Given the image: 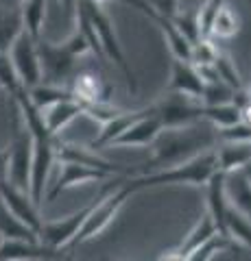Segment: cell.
Listing matches in <instances>:
<instances>
[{
  "label": "cell",
  "mask_w": 251,
  "mask_h": 261,
  "mask_svg": "<svg viewBox=\"0 0 251 261\" xmlns=\"http://www.w3.org/2000/svg\"><path fill=\"white\" fill-rule=\"evenodd\" d=\"M216 170H218L216 150L214 148H206V150L197 152L190 159L175 163V166L129 176V178H125V183L131 187L133 192L149 190V187H159V185H194V187H206V183L210 181V176H212Z\"/></svg>",
  "instance_id": "6da1fadb"
},
{
  "label": "cell",
  "mask_w": 251,
  "mask_h": 261,
  "mask_svg": "<svg viewBox=\"0 0 251 261\" xmlns=\"http://www.w3.org/2000/svg\"><path fill=\"white\" fill-rule=\"evenodd\" d=\"M212 144H214V135L199 130L197 122H194V124H188V126L162 128L151 144L153 146V159L144 168L138 170V174L175 166V163L194 157V154L201 152V150L212 148Z\"/></svg>",
  "instance_id": "7a4b0ae2"
},
{
  "label": "cell",
  "mask_w": 251,
  "mask_h": 261,
  "mask_svg": "<svg viewBox=\"0 0 251 261\" xmlns=\"http://www.w3.org/2000/svg\"><path fill=\"white\" fill-rule=\"evenodd\" d=\"M77 3H79L81 9L85 11L87 20L92 22L96 35H99V42H101V48H103L105 57L111 59L120 70H123L125 81L129 85V92L135 94L138 92V81H135L133 72H131V68H129V63L125 59L123 46H120V42H118V35H116V29H114V22H111V18L105 13L101 3H96V0H77Z\"/></svg>",
  "instance_id": "3957f363"
},
{
  "label": "cell",
  "mask_w": 251,
  "mask_h": 261,
  "mask_svg": "<svg viewBox=\"0 0 251 261\" xmlns=\"http://www.w3.org/2000/svg\"><path fill=\"white\" fill-rule=\"evenodd\" d=\"M11 111H13V137L9 142V161H7V181L13 183L20 190L29 192V181H31V159H33V135H31L29 126L24 124L22 113L18 105L11 100Z\"/></svg>",
  "instance_id": "277c9868"
},
{
  "label": "cell",
  "mask_w": 251,
  "mask_h": 261,
  "mask_svg": "<svg viewBox=\"0 0 251 261\" xmlns=\"http://www.w3.org/2000/svg\"><path fill=\"white\" fill-rule=\"evenodd\" d=\"M118 183H120V176H114L111 178V183L101 187L99 196H96L90 205L81 207L77 214H72L68 218H61V220H48V222H42V228H39V242H44L46 246L59 248V250L63 246H68V244H72L75 238H77V233L81 231V226H83L85 218L90 216V211L96 207V202H99L105 194H109Z\"/></svg>",
  "instance_id": "5b68a950"
},
{
  "label": "cell",
  "mask_w": 251,
  "mask_h": 261,
  "mask_svg": "<svg viewBox=\"0 0 251 261\" xmlns=\"http://www.w3.org/2000/svg\"><path fill=\"white\" fill-rule=\"evenodd\" d=\"M131 194H135V192L125 181H120L109 194H105L103 198L96 202V207L90 211V216L85 218L83 226H81V231L77 233V238H75L72 244H83V242L94 240L96 235H101L105 228L116 220L118 211L123 209V205L129 200V196Z\"/></svg>",
  "instance_id": "8992f818"
},
{
  "label": "cell",
  "mask_w": 251,
  "mask_h": 261,
  "mask_svg": "<svg viewBox=\"0 0 251 261\" xmlns=\"http://www.w3.org/2000/svg\"><path fill=\"white\" fill-rule=\"evenodd\" d=\"M7 53H9L13 70L24 89H31L37 83H42V65H39V55H37V39L33 35L22 31Z\"/></svg>",
  "instance_id": "52a82bcc"
},
{
  "label": "cell",
  "mask_w": 251,
  "mask_h": 261,
  "mask_svg": "<svg viewBox=\"0 0 251 261\" xmlns=\"http://www.w3.org/2000/svg\"><path fill=\"white\" fill-rule=\"evenodd\" d=\"M37 55L39 65H42V81L53 85H63L70 79L72 70H75V55L66 50V46L59 44L55 46L51 42L37 37Z\"/></svg>",
  "instance_id": "ba28073f"
},
{
  "label": "cell",
  "mask_w": 251,
  "mask_h": 261,
  "mask_svg": "<svg viewBox=\"0 0 251 261\" xmlns=\"http://www.w3.org/2000/svg\"><path fill=\"white\" fill-rule=\"evenodd\" d=\"M155 113L162 120V128L188 126L203 120L201 118V100H194V98L179 96V94H171L159 105H155Z\"/></svg>",
  "instance_id": "9c48e42d"
},
{
  "label": "cell",
  "mask_w": 251,
  "mask_h": 261,
  "mask_svg": "<svg viewBox=\"0 0 251 261\" xmlns=\"http://www.w3.org/2000/svg\"><path fill=\"white\" fill-rule=\"evenodd\" d=\"M61 163V170H59V176L57 181L53 183L51 192L46 194V202L55 200L61 192L70 190V187H77V185H87V183H103L107 178H114V174L105 172V170H96L90 166H83V163H77V161H59Z\"/></svg>",
  "instance_id": "30bf717a"
},
{
  "label": "cell",
  "mask_w": 251,
  "mask_h": 261,
  "mask_svg": "<svg viewBox=\"0 0 251 261\" xmlns=\"http://www.w3.org/2000/svg\"><path fill=\"white\" fill-rule=\"evenodd\" d=\"M0 200L7 205V209L11 211L15 218H20L24 224L31 226L39 235L42 228V216H39V207L33 202L31 194L27 190H20L13 183H9L7 178H0Z\"/></svg>",
  "instance_id": "8fae6325"
},
{
  "label": "cell",
  "mask_w": 251,
  "mask_h": 261,
  "mask_svg": "<svg viewBox=\"0 0 251 261\" xmlns=\"http://www.w3.org/2000/svg\"><path fill=\"white\" fill-rule=\"evenodd\" d=\"M55 157H57V161H77V163H83V166H90L96 170H105V172H109L114 176L129 174L127 168L103 159L94 148H90V146H77V144H66V142L55 140Z\"/></svg>",
  "instance_id": "7c38bea8"
},
{
  "label": "cell",
  "mask_w": 251,
  "mask_h": 261,
  "mask_svg": "<svg viewBox=\"0 0 251 261\" xmlns=\"http://www.w3.org/2000/svg\"><path fill=\"white\" fill-rule=\"evenodd\" d=\"M33 261V259H63L59 248L46 246L44 242L29 240H3L0 244V261Z\"/></svg>",
  "instance_id": "4fadbf2b"
},
{
  "label": "cell",
  "mask_w": 251,
  "mask_h": 261,
  "mask_svg": "<svg viewBox=\"0 0 251 261\" xmlns=\"http://www.w3.org/2000/svg\"><path fill=\"white\" fill-rule=\"evenodd\" d=\"M203 85L206 83H203V79L199 76L194 63L173 57V72H171L168 92H171V94H179V96H188V98H194V100H201Z\"/></svg>",
  "instance_id": "5bb4252c"
},
{
  "label": "cell",
  "mask_w": 251,
  "mask_h": 261,
  "mask_svg": "<svg viewBox=\"0 0 251 261\" xmlns=\"http://www.w3.org/2000/svg\"><path fill=\"white\" fill-rule=\"evenodd\" d=\"M162 130V120L153 109L147 116L135 120L127 130H123L109 146H151Z\"/></svg>",
  "instance_id": "9a60e30c"
},
{
  "label": "cell",
  "mask_w": 251,
  "mask_h": 261,
  "mask_svg": "<svg viewBox=\"0 0 251 261\" xmlns=\"http://www.w3.org/2000/svg\"><path fill=\"white\" fill-rule=\"evenodd\" d=\"M214 233H218L214 220L210 218V214H203L199 222L192 226V231L186 235V240L179 244V246H177L175 250H168L166 255H159V259H177V261H184L186 259V261H190L192 252L197 250L208 238H212Z\"/></svg>",
  "instance_id": "2e32d148"
},
{
  "label": "cell",
  "mask_w": 251,
  "mask_h": 261,
  "mask_svg": "<svg viewBox=\"0 0 251 261\" xmlns=\"http://www.w3.org/2000/svg\"><path fill=\"white\" fill-rule=\"evenodd\" d=\"M153 109H155V105H153V107H147V109H138V111H120V113H116V116L111 118V120L103 122L99 135H96L87 146H90V148H94V150L109 146L120 133H123V130H127L135 120H140L142 116H147V113H151Z\"/></svg>",
  "instance_id": "e0dca14e"
},
{
  "label": "cell",
  "mask_w": 251,
  "mask_h": 261,
  "mask_svg": "<svg viewBox=\"0 0 251 261\" xmlns=\"http://www.w3.org/2000/svg\"><path fill=\"white\" fill-rule=\"evenodd\" d=\"M70 92L75 94V98H79L81 102H109V94L111 87L105 79H101L96 72H81L72 81Z\"/></svg>",
  "instance_id": "ac0fdd59"
},
{
  "label": "cell",
  "mask_w": 251,
  "mask_h": 261,
  "mask_svg": "<svg viewBox=\"0 0 251 261\" xmlns=\"http://www.w3.org/2000/svg\"><path fill=\"white\" fill-rule=\"evenodd\" d=\"M79 116H83V102L75 96L63 98V100L55 102V105H51V107H46L42 111L44 124L53 135H57L59 130H63L72 120H77Z\"/></svg>",
  "instance_id": "d6986e66"
},
{
  "label": "cell",
  "mask_w": 251,
  "mask_h": 261,
  "mask_svg": "<svg viewBox=\"0 0 251 261\" xmlns=\"http://www.w3.org/2000/svg\"><path fill=\"white\" fill-rule=\"evenodd\" d=\"M208 192V214L214 220L216 231L221 235H227L225 231V214H227V196H225V172L216 170L206 183ZM230 238V235H227Z\"/></svg>",
  "instance_id": "ffe728a7"
},
{
  "label": "cell",
  "mask_w": 251,
  "mask_h": 261,
  "mask_svg": "<svg viewBox=\"0 0 251 261\" xmlns=\"http://www.w3.org/2000/svg\"><path fill=\"white\" fill-rule=\"evenodd\" d=\"M225 196L232 207H236L240 214L251 220V183L242 170L225 174Z\"/></svg>",
  "instance_id": "44dd1931"
},
{
  "label": "cell",
  "mask_w": 251,
  "mask_h": 261,
  "mask_svg": "<svg viewBox=\"0 0 251 261\" xmlns=\"http://www.w3.org/2000/svg\"><path fill=\"white\" fill-rule=\"evenodd\" d=\"M216 150V161L218 170L225 174L242 170L251 163V146L249 142H223V146H218Z\"/></svg>",
  "instance_id": "7402d4cb"
},
{
  "label": "cell",
  "mask_w": 251,
  "mask_h": 261,
  "mask_svg": "<svg viewBox=\"0 0 251 261\" xmlns=\"http://www.w3.org/2000/svg\"><path fill=\"white\" fill-rule=\"evenodd\" d=\"M0 238L3 240H29L35 242L39 240V235L31 226H27L20 218H15L7 205L0 200Z\"/></svg>",
  "instance_id": "603a6c76"
},
{
  "label": "cell",
  "mask_w": 251,
  "mask_h": 261,
  "mask_svg": "<svg viewBox=\"0 0 251 261\" xmlns=\"http://www.w3.org/2000/svg\"><path fill=\"white\" fill-rule=\"evenodd\" d=\"M153 22H157V27L162 29V33H164V39H166V44L171 46L173 57H177V59H184V61H190L192 44L181 35L179 29L173 24V20L164 18V15H155Z\"/></svg>",
  "instance_id": "cb8c5ba5"
},
{
  "label": "cell",
  "mask_w": 251,
  "mask_h": 261,
  "mask_svg": "<svg viewBox=\"0 0 251 261\" xmlns=\"http://www.w3.org/2000/svg\"><path fill=\"white\" fill-rule=\"evenodd\" d=\"M240 33V18L238 13L230 9L227 5H223L218 13L214 15L212 27H210V39H232Z\"/></svg>",
  "instance_id": "d4e9b609"
},
{
  "label": "cell",
  "mask_w": 251,
  "mask_h": 261,
  "mask_svg": "<svg viewBox=\"0 0 251 261\" xmlns=\"http://www.w3.org/2000/svg\"><path fill=\"white\" fill-rule=\"evenodd\" d=\"M225 231L232 238V242H240L251 248V220L240 214L236 207L227 202V214H225Z\"/></svg>",
  "instance_id": "484cf974"
},
{
  "label": "cell",
  "mask_w": 251,
  "mask_h": 261,
  "mask_svg": "<svg viewBox=\"0 0 251 261\" xmlns=\"http://www.w3.org/2000/svg\"><path fill=\"white\" fill-rule=\"evenodd\" d=\"M20 15H22L24 31L37 39L39 35H42V27H44L46 0H22Z\"/></svg>",
  "instance_id": "4316f807"
},
{
  "label": "cell",
  "mask_w": 251,
  "mask_h": 261,
  "mask_svg": "<svg viewBox=\"0 0 251 261\" xmlns=\"http://www.w3.org/2000/svg\"><path fill=\"white\" fill-rule=\"evenodd\" d=\"M201 118L212 122L216 128L230 126L234 122L240 120V111L234 102H223V105H203L201 102Z\"/></svg>",
  "instance_id": "83f0119b"
},
{
  "label": "cell",
  "mask_w": 251,
  "mask_h": 261,
  "mask_svg": "<svg viewBox=\"0 0 251 261\" xmlns=\"http://www.w3.org/2000/svg\"><path fill=\"white\" fill-rule=\"evenodd\" d=\"M24 31L20 9L13 13H0V53H7L15 42V37Z\"/></svg>",
  "instance_id": "f1b7e54d"
},
{
  "label": "cell",
  "mask_w": 251,
  "mask_h": 261,
  "mask_svg": "<svg viewBox=\"0 0 251 261\" xmlns=\"http://www.w3.org/2000/svg\"><path fill=\"white\" fill-rule=\"evenodd\" d=\"M0 89L9 98H15L24 89L18 81V74H15V70H13L9 53H0Z\"/></svg>",
  "instance_id": "f546056e"
},
{
  "label": "cell",
  "mask_w": 251,
  "mask_h": 261,
  "mask_svg": "<svg viewBox=\"0 0 251 261\" xmlns=\"http://www.w3.org/2000/svg\"><path fill=\"white\" fill-rule=\"evenodd\" d=\"M232 244V238H227V235H221V233H214L212 238H208L201 246L192 252L190 261H208V259H214L218 252L227 250Z\"/></svg>",
  "instance_id": "4dcf8cb0"
},
{
  "label": "cell",
  "mask_w": 251,
  "mask_h": 261,
  "mask_svg": "<svg viewBox=\"0 0 251 261\" xmlns=\"http://www.w3.org/2000/svg\"><path fill=\"white\" fill-rule=\"evenodd\" d=\"M234 92H236V89L230 87L227 83H223L221 79H218V81H210V83L203 85L201 102H203V105H223V102H232Z\"/></svg>",
  "instance_id": "1f68e13d"
},
{
  "label": "cell",
  "mask_w": 251,
  "mask_h": 261,
  "mask_svg": "<svg viewBox=\"0 0 251 261\" xmlns=\"http://www.w3.org/2000/svg\"><path fill=\"white\" fill-rule=\"evenodd\" d=\"M214 68H216L218 79H221L223 83H227V85L234 87V89L245 87V85H242V79H240V74H238V70H236V65H234V61H232L225 53L218 50L216 59H214Z\"/></svg>",
  "instance_id": "d6a6232c"
},
{
  "label": "cell",
  "mask_w": 251,
  "mask_h": 261,
  "mask_svg": "<svg viewBox=\"0 0 251 261\" xmlns=\"http://www.w3.org/2000/svg\"><path fill=\"white\" fill-rule=\"evenodd\" d=\"M216 140H221V142H249L251 140V124L238 120L230 126H221V128H216Z\"/></svg>",
  "instance_id": "836d02e7"
},
{
  "label": "cell",
  "mask_w": 251,
  "mask_h": 261,
  "mask_svg": "<svg viewBox=\"0 0 251 261\" xmlns=\"http://www.w3.org/2000/svg\"><path fill=\"white\" fill-rule=\"evenodd\" d=\"M225 5V0H206V5L197 11V22H199V33L201 37L210 35V27H212L214 15L218 13V9Z\"/></svg>",
  "instance_id": "e575fe53"
},
{
  "label": "cell",
  "mask_w": 251,
  "mask_h": 261,
  "mask_svg": "<svg viewBox=\"0 0 251 261\" xmlns=\"http://www.w3.org/2000/svg\"><path fill=\"white\" fill-rule=\"evenodd\" d=\"M63 46H66V50L70 55H75V57H81V55L90 53V42H87L85 35L79 29L72 31V35L66 39V42H63Z\"/></svg>",
  "instance_id": "d590c367"
},
{
  "label": "cell",
  "mask_w": 251,
  "mask_h": 261,
  "mask_svg": "<svg viewBox=\"0 0 251 261\" xmlns=\"http://www.w3.org/2000/svg\"><path fill=\"white\" fill-rule=\"evenodd\" d=\"M147 3L157 15H164V18H173L179 11V0H147Z\"/></svg>",
  "instance_id": "8d00e7d4"
},
{
  "label": "cell",
  "mask_w": 251,
  "mask_h": 261,
  "mask_svg": "<svg viewBox=\"0 0 251 261\" xmlns=\"http://www.w3.org/2000/svg\"><path fill=\"white\" fill-rule=\"evenodd\" d=\"M96 3H103V0H96ZM114 3H123V5H129V7H135V9H140L144 15H149L151 20L157 15L155 11H153V7L147 3V0H114Z\"/></svg>",
  "instance_id": "74e56055"
},
{
  "label": "cell",
  "mask_w": 251,
  "mask_h": 261,
  "mask_svg": "<svg viewBox=\"0 0 251 261\" xmlns=\"http://www.w3.org/2000/svg\"><path fill=\"white\" fill-rule=\"evenodd\" d=\"M7 161H9V152L0 150V178H7Z\"/></svg>",
  "instance_id": "f35d334b"
},
{
  "label": "cell",
  "mask_w": 251,
  "mask_h": 261,
  "mask_svg": "<svg viewBox=\"0 0 251 261\" xmlns=\"http://www.w3.org/2000/svg\"><path fill=\"white\" fill-rule=\"evenodd\" d=\"M63 5H66V9H70V11H75V5H77V0H61Z\"/></svg>",
  "instance_id": "ab89813d"
},
{
  "label": "cell",
  "mask_w": 251,
  "mask_h": 261,
  "mask_svg": "<svg viewBox=\"0 0 251 261\" xmlns=\"http://www.w3.org/2000/svg\"><path fill=\"white\" fill-rule=\"evenodd\" d=\"M242 172H245V176H247V181L251 183V163H247L245 168H242Z\"/></svg>",
  "instance_id": "60d3db41"
},
{
  "label": "cell",
  "mask_w": 251,
  "mask_h": 261,
  "mask_svg": "<svg viewBox=\"0 0 251 261\" xmlns=\"http://www.w3.org/2000/svg\"><path fill=\"white\" fill-rule=\"evenodd\" d=\"M249 96H251V87H249Z\"/></svg>",
  "instance_id": "b9f144b4"
},
{
  "label": "cell",
  "mask_w": 251,
  "mask_h": 261,
  "mask_svg": "<svg viewBox=\"0 0 251 261\" xmlns=\"http://www.w3.org/2000/svg\"><path fill=\"white\" fill-rule=\"evenodd\" d=\"M0 244H3V238H0Z\"/></svg>",
  "instance_id": "7bdbcfd3"
},
{
  "label": "cell",
  "mask_w": 251,
  "mask_h": 261,
  "mask_svg": "<svg viewBox=\"0 0 251 261\" xmlns=\"http://www.w3.org/2000/svg\"><path fill=\"white\" fill-rule=\"evenodd\" d=\"M249 146H251V140H249Z\"/></svg>",
  "instance_id": "ee69618b"
}]
</instances>
